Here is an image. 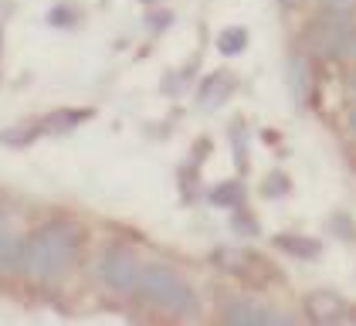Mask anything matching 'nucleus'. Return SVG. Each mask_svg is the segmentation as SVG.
I'll return each mask as SVG.
<instances>
[{
    "label": "nucleus",
    "instance_id": "obj_1",
    "mask_svg": "<svg viewBox=\"0 0 356 326\" xmlns=\"http://www.w3.org/2000/svg\"><path fill=\"white\" fill-rule=\"evenodd\" d=\"M82 235L75 224L68 221H48L41 228H34L24 248H21V272L38 279V282H55L72 269L75 255H79Z\"/></svg>",
    "mask_w": 356,
    "mask_h": 326
},
{
    "label": "nucleus",
    "instance_id": "obj_2",
    "mask_svg": "<svg viewBox=\"0 0 356 326\" xmlns=\"http://www.w3.org/2000/svg\"><path fill=\"white\" fill-rule=\"evenodd\" d=\"M136 293L156 309H166L170 316H180V320H193L200 313V299L193 293V286L166 265H143Z\"/></svg>",
    "mask_w": 356,
    "mask_h": 326
},
{
    "label": "nucleus",
    "instance_id": "obj_3",
    "mask_svg": "<svg viewBox=\"0 0 356 326\" xmlns=\"http://www.w3.org/2000/svg\"><path fill=\"white\" fill-rule=\"evenodd\" d=\"M95 275L102 279V286H109L112 293H136L143 265L129 248H109V251L99 255Z\"/></svg>",
    "mask_w": 356,
    "mask_h": 326
},
{
    "label": "nucleus",
    "instance_id": "obj_4",
    "mask_svg": "<svg viewBox=\"0 0 356 326\" xmlns=\"http://www.w3.org/2000/svg\"><path fill=\"white\" fill-rule=\"evenodd\" d=\"M220 320L227 326H265V323H292V316L272 313L265 302L254 299H227L220 309Z\"/></svg>",
    "mask_w": 356,
    "mask_h": 326
},
{
    "label": "nucleus",
    "instance_id": "obj_5",
    "mask_svg": "<svg viewBox=\"0 0 356 326\" xmlns=\"http://www.w3.org/2000/svg\"><path fill=\"white\" fill-rule=\"evenodd\" d=\"M305 316H309V323H343V320H350V306L339 293L319 289V293L305 296Z\"/></svg>",
    "mask_w": 356,
    "mask_h": 326
},
{
    "label": "nucleus",
    "instance_id": "obj_6",
    "mask_svg": "<svg viewBox=\"0 0 356 326\" xmlns=\"http://www.w3.org/2000/svg\"><path fill=\"white\" fill-rule=\"evenodd\" d=\"M309 88H312L309 61H305V54L296 52L289 58V92H292V102L299 109H305V102H309Z\"/></svg>",
    "mask_w": 356,
    "mask_h": 326
},
{
    "label": "nucleus",
    "instance_id": "obj_7",
    "mask_svg": "<svg viewBox=\"0 0 356 326\" xmlns=\"http://www.w3.org/2000/svg\"><path fill=\"white\" fill-rule=\"evenodd\" d=\"M272 244L278 251H285V255H292V258H319V251H323V244L316 242V238H309V235H275Z\"/></svg>",
    "mask_w": 356,
    "mask_h": 326
},
{
    "label": "nucleus",
    "instance_id": "obj_8",
    "mask_svg": "<svg viewBox=\"0 0 356 326\" xmlns=\"http://www.w3.org/2000/svg\"><path fill=\"white\" fill-rule=\"evenodd\" d=\"M234 92V75H227V72H214L211 79L204 82V88H200V102L211 109H218L227 95Z\"/></svg>",
    "mask_w": 356,
    "mask_h": 326
},
{
    "label": "nucleus",
    "instance_id": "obj_9",
    "mask_svg": "<svg viewBox=\"0 0 356 326\" xmlns=\"http://www.w3.org/2000/svg\"><path fill=\"white\" fill-rule=\"evenodd\" d=\"M207 201L214 208H241L245 204V187H241V180H220V184L207 190Z\"/></svg>",
    "mask_w": 356,
    "mask_h": 326
},
{
    "label": "nucleus",
    "instance_id": "obj_10",
    "mask_svg": "<svg viewBox=\"0 0 356 326\" xmlns=\"http://www.w3.org/2000/svg\"><path fill=\"white\" fill-rule=\"evenodd\" d=\"M92 116V109H58L51 119H44L41 126H44V133H65V130H72V126H79L82 119Z\"/></svg>",
    "mask_w": 356,
    "mask_h": 326
},
{
    "label": "nucleus",
    "instance_id": "obj_11",
    "mask_svg": "<svg viewBox=\"0 0 356 326\" xmlns=\"http://www.w3.org/2000/svg\"><path fill=\"white\" fill-rule=\"evenodd\" d=\"M21 248H24V242H17V238H10V235L0 231V272L21 269Z\"/></svg>",
    "mask_w": 356,
    "mask_h": 326
},
{
    "label": "nucleus",
    "instance_id": "obj_12",
    "mask_svg": "<svg viewBox=\"0 0 356 326\" xmlns=\"http://www.w3.org/2000/svg\"><path fill=\"white\" fill-rule=\"evenodd\" d=\"M248 48V31L245 27H227V31H220V38H218V52L220 54H238V52H245Z\"/></svg>",
    "mask_w": 356,
    "mask_h": 326
},
{
    "label": "nucleus",
    "instance_id": "obj_13",
    "mask_svg": "<svg viewBox=\"0 0 356 326\" xmlns=\"http://www.w3.org/2000/svg\"><path fill=\"white\" fill-rule=\"evenodd\" d=\"M231 146H234V163H238V170H248L251 166V146H248V130L245 123H238L234 130H231Z\"/></svg>",
    "mask_w": 356,
    "mask_h": 326
},
{
    "label": "nucleus",
    "instance_id": "obj_14",
    "mask_svg": "<svg viewBox=\"0 0 356 326\" xmlns=\"http://www.w3.org/2000/svg\"><path fill=\"white\" fill-rule=\"evenodd\" d=\"M261 190H265L268 197H285V194L292 190V184H289V177H285V173H278V170H275V173H268V177H265Z\"/></svg>",
    "mask_w": 356,
    "mask_h": 326
},
{
    "label": "nucleus",
    "instance_id": "obj_15",
    "mask_svg": "<svg viewBox=\"0 0 356 326\" xmlns=\"http://www.w3.org/2000/svg\"><path fill=\"white\" fill-rule=\"evenodd\" d=\"M251 221H254V217L248 215L245 204H241V208H234V221H231V228H234V231H241V235H254V231H258V224H251Z\"/></svg>",
    "mask_w": 356,
    "mask_h": 326
},
{
    "label": "nucleus",
    "instance_id": "obj_16",
    "mask_svg": "<svg viewBox=\"0 0 356 326\" xmlns=\"http://www.w3.org/2000/svg\"><path fill=\"white\" fill-rule=\"evenodd\" d=\"M48 24H55V27L75 24V10H68V7H55V10L48 14Z\"/></svg>",
    "mask_w": 356,
    "mask_h": 326
},
{
    "label": "nucleus",
    "instance_id": "obj_17",
    "mask_svg": "<svg viewBox=\"0 0 356 326\" xmlns=\"http://www.w3.org/2000/svg\"><path fill=\"white\" fill-rule=\"evenodd\" d=\"M302 0H282V7H285V10H292V7H299Z\"/></svg>",
    "mask_w": 356,
    "mask_h": 326
},
{
    "label": "nucleus",
    "instance_id": "obj_18",
    "mask_svg": "<svg viewBox=\"0 0 356 326\" xmlns=\"http://www.w3.org/2000/svg\"><path fill=\"white\" fill-rule=\"evenodd\" d=\"M350 130H353V133H356V106L350 109Z\"/></svg>",
    "mask_w": 356,
    "mask_h": 326
},
{
    "label": "nucleus",
    "instance_id": "obj_19",
    "mask_svg": "<svg viewBox=\"0 0 356 326\" xmlns=\"http://www.w3.org/2000/svg\"><path fill=\"white\" fill-rule=\"evenodd\" d=\"M3 221H7V215H3V208H0V231H3Z\"/></svg>",
    "mask_w": 356,
    "mask_h": 326
},
{
    "label": "nucleus",
    "instance_id": "obj_20",
    "mask_svg": "<svg viewBox=\"0 0 356 326\" xmlns=\"http://www.w3.org/2000/svg\"><path fill=\"white\" fill-rule=\"evenodd\" d=\"M0 48H3V31H0Z\"/></svg>",
    "mask_w": 356,
    "mask_h": 326
}]
</instances>
